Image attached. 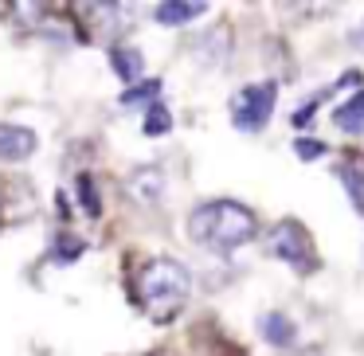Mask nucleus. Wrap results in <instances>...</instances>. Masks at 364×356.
Here are the masks:
<instances>
[{
    "label": "nucleus",
    "mask_w": 364,
    "mask_h": 356,
    "mask_svg": "<svg viewBox=\"0 0 364 356\" xmlns=\"http://www.w3.org/2000/svg\"><path fill=\"white\" fill-rule=\"evenodd\" d=\"M168 126H173V114H168V106H165V102H153L149 114H145L141 134H145V137H161V134H168Z\"/></svg>",
    "instance_id": "15"
},
{
    "label": "nucleus",
    "mask_w": 364,
    "mask_h": 356,
    "mask_svg": "<svg viewBox=\"0 0 364 356\" xmlns=\"http://www.w3.org/2000/svg\"><path fill=\"white\" fill-rule=\"evenodd\" d=\"M40 145V137L32 134L28 126H12V122H0V161H9V165H20L28 161Z\"/></svg>",
    "instance_id": "5"
},
{
    "label": "nucleus",
    "mask_w": 364,
    "mask_h": 356,
    "mask_svg": "<svg viewBox=\"0 0 364 356\" xmlns=\"http://www.w3.org/2000/svg\"><path fill=\"white\" fill-rule=\"evenodd\" d=\"M192 293V278L176 259H153L134 274V301L149 321L165 325L184 309Z\"/></svg>",
    "instance_id": "2"
},
{
    "label": "nucleus",
    "mask_w": 364,
    "mask_h": 356,
    "mask_svg": "<svg viewBox=\"0 0 364 356\" xmlns=\"http://www.w3.org/2000/svg\"><path fill=\"white\" fill-rule=\"evenodd\" d=\"M188 235L215 254H231L259 235V215L239 200H208L188 215Z\"/></svg>",
    "instance_id": "1"
},
{
    "label": "nucleus",
    "mask_w": 364,
    "mask_h": 356,
    "mask_svg": "<svg viewBox=\"0 0 364 356\" xmlns=\"http://www.w3.org/2000/svg\"><path fill=\"white\" fill-rule=\"evenodd\" d=\"M153 102H161V79H141L122 95V106H129V110H134V106H145V110H149Z\"/></svg>",
    "instance_id": "14"
},
{
    "label": "nucleus",
    "mask_w": 364,
    "mask_h": 356,
    "mask_svg": "<svg viewBox=\"0 0 364 356\" xmlns=\"http://www.w3.org/2000/svg\"><path fill=\"white\" fill-rule=\"evenodd\" d=\"M110 67H114V75H118L122 82H141V75H145V55L137 48H129V43H114L110 48Z\"/></svg>",
    "instance_id": "7"
},
{
    "label": "nucleus",
    "mask_w": 364,
    "mask_h": 356,
    "mask_svg": "<svg viewBox=\"0 0 364 356\" xmlns=\"http://www.w3.org/2000/svg\"><path fill=\"white\" fill-rule=\"evenodd\" d=\"M79 196H82L87 215H102V204H98V196H95V188H90V176H87V173L79 176Z\"/></svg>",
    "instance_id": "17"
},
{
    "label": "nucleus",
    "mask_w": 364,
    "mask_h": 356,
    "mask_svg": "<svg viewBox=\"0 0 364 356\" xmlns=\"http://www.w3.org/2000/svg\"><path fill=\"white\" fill-rule=\"evenodd\" d=\"M200 12H208V4H192V0H165V4L153 9V20L165 24V28H181V24H192Z\"/></svg>",
    "instance_id": "9"
},
{
    "label": "nucleus",
    "mask_w": 364,
    "mask_h": 356,
    "mask_svg": "<svg viewBox=\"0 0 364 356\" xmlns=\"http://www.w3.org/2000/svg\"><path fill=\"white\" fill-rule=\"evenodd\" d=\"M82 251H87V243H82L79 235H71V231H63V235L55 239V251H51V259H55L59 266H67V262H75Z\"/></svg>",
    "instance_id": "16"
},
{
    "label": "nucleus",
    "mask_w": 364,
    "mask_h": 356,
    "mask_svg": "<svg viewBox=\"0 0 364 356\" xmlns=\"http://www.w3.org/2000/svg\"><path fill=\"white\" fill-rule=\"evenodd\" d=\"M129 192H134L141 204H157L161 192H165V176H161L153 165H141V168H134V176H129Z\"/></svg>",
    "instance_id": "12"
},
{
    "label": "nucleus",
    "mask_w": 364,
    "mask_h": 356,
    "mask_svg": "<svg viewBox=\"0 0 364 356\" xmlns=\"http://www.w3.org/2000/svg\"><path fill=\"white\" fill-rule=\"evenodd\" d=\"M294 153H298L301 161H314V157H321V153H325V141H309V137H298V141H294Z\"/></svg>",
    "instance_id": "18"
},
{
    "label": "nucleus",
    "mask_w": 364,
    "mask_h": 356,
    "mask_svg": "<svg viewBox=\"0 0 364 356\" xmlns=\"http://www.w3.org/2000/svg\"><path fill=\"white\" fill-rule=\"evenodd\" d=\"M75 20L82 24V40L90 36V28H102V32H110V28L122 24V4H79L75 9Z\"/></svg>",
    "instance_id": "6"
},
{
    "label": "nucleus",
    "mask_w": 364,
    "mask_h": 356,
    "mask_svg": "<svg viewBox=\"0 0 364 356\" xmlns=\"http://www.w3.org/2000/svg\"><path fill=\"white\" fill-rule=\"evenodd\" d=\"M341 184L348 188V200H353V207L364 215V153H353V157L345 161V165L337 168Z\"/></svg>",
    "instance_id": "11"
},
{
    "label": "nucleus",
    "mask_w": 364,
    "mask_h": 356,
    "mask_svg": "<svg viewBox=\"0 0 364 356\" xmlns=\"http://www.w3.org/2000/svg\"><path fill=\"white\" fill-rule=\"evenodd\" d=\"M348 87H360V71H345L337 82H333V87H321V90H317V95L306 102V106H301L298 114H294V126H306V122L317 114V106H321V102H329V98L337 95V90H348Z\"/></svg>",
    "instance_id": "10"
},
{
    "label": "nucleus",
    "mask_w": 364,
    "mask_h": 356,
    "mask_svg": "<svg viewBox=\"0 0 364 356\" xmlns=\"http://www.w3.org/2000/svg\"><path fill=\"white\" fill-rule=\"evenodd\" d=\"M259 333H262V340H267V345H274V348H290L294 340H298L294 321L286 313H278V309H270V313L259 317Z\"/></svg>",
    "instance_id": "8"
},
{
    "label": "nucleus",
    "mask_w": 364,
    "mask_h": 356,
    "mask_svg": "<svg viewBox=\"0 0 364 356\" xmlns=\"http://www.w3.org/2000/svg\"><path fill=\"white\" fill-rule=\"evenodd\" d=\"M274 102H278V87L270 79L235 90V98H231V126L239 134H262L270 114H274Z\"/></svg>",
    "instance_id": "3"
},
{
    "label": "nucleus",
    "mask_w": 364,
    "mask_h": 356,
    "mask_svg": "<svg viewBox=\"0 0 364 356\" xmlns=\"http://www.w3.org/2000/svg\"><path fill=\"white\" fill-rule=\"evenodd\" d=\"M270 254L290 262L298 274H317V266H321V259H317V251H314V239H309V231L301 220H282L270 231Z\"/></svg>",
    "instance_id": "4"
},
{
    "label": "nucleus",
    "mask_w": 364,
    "mask_h": 356,
    "mask_svg": "<svg viewBox=\"0 0 364 356\" xmlns=\"http://www.w3.org/2000/svg\"><path fill=\"white\" fill-rule=\"evenodd\" d=\"M333 126L345 129V134H364V90H356L348 102L333 110Z\"/></svg>",
    "instance_id": "13"
}]
</instances>
